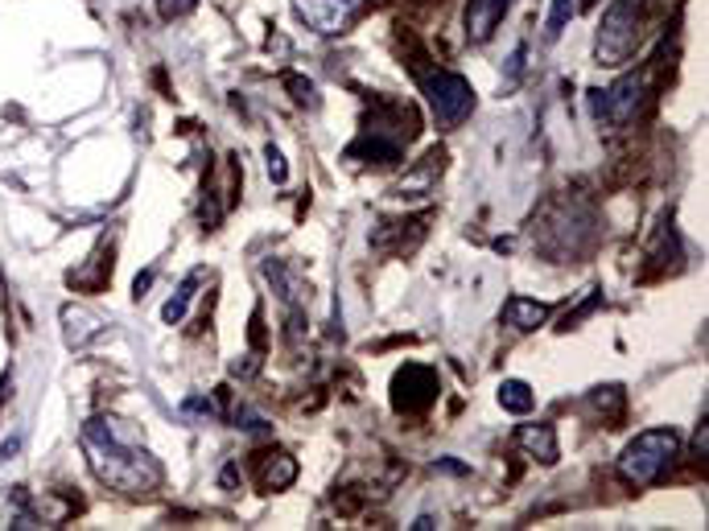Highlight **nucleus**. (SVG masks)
I'll list each match as a JSON object with an SVG mask.
<instances>
[{"label": "nucleus", "instance_id": "f257e3e1", "mask_svg": "<svg viewBox=\"0 0 709 531\" xmlns=\"http://www.w3.org/2000/svg\"><path fill=\"white\" fill-rule=\"evenodd\" d=\"M79 441H83L87 461H91V469H96V478L104 486L120 490V494H149V490H157L162 466L140 449V441L120 420H112V416L87 420Z\"/></svg>", "mask_w": 709, "mask_h": 531}, {"label": "nucleus", "instance_id": "f03ea898", "mask_svg": "<svg viewBox=\"0 0 709 531\" xmlns=\"http://www.w3.org/2000/svg\"><path fill=\"white\" fill-rule=\"evenodd\" d=\"M680 453V436L672 428H647L619 453V474L635 486H652L664 478V469L677 461Z\"/></svg>", "mask_w": 709, "mask_h": 531}, {"label": "nucleus", "instance_id": "7ed1b4c3", "mask_svg": "<svg viewBox=\"0 0 709 531\" xmlns=\"http://www.w3.org/2000/svg\"><path fill=\"white\" fill-rule=\"evenodd\" d=\"M639 42V4L635 0H611L602 12L598 37H594V58L598 66H623Z\"/></svg>", "mask_w": 709, "mask_h": 531}, {"label": "nucleus", "instance_id": "20e7f679", "mask_svg": "<svg viewBox=\"0 0 709 531\" xmlns=\"http://www.w3.org/2000/svg\"><path fill=\"white\" fill-rule=\"evenodd\" d=\"M425 99H430L433 120H438L441 128L463 124V120L471 116V107H474L471 83H466L463 75H454V71H438V75L425 79Z\"/></svg>", "mask_w": 709, "mask_h": 531}, {"label": "nucleus", "instance_id": "39448f33", "mask_svg": "<svg viewBox=\"0 0 709 531\" xmlns=\"http://www.w3.org/2000/svg\"><path fill=\"white\" fill-rule=\"evenodd\" d=\"M644 91H647L644 75H623L614 87H606V91H590L594 120H606L611 128L631 124L635 112H639V104H644Z\"/></svg>", "mask_w": 709, "mask_h": 531}, {"label": "nucleus", "instance_id": "423d86ee", "mask_svg": "<svg viewBox=\"0 0 709 531\" xmlns=\"http://www.w3.org/2000/svg\"><path fill=\"white\" fill-rule=\"evenodd\" d=\"M433 395H438V371H433V367L405 362V367L392 375V408H396V412H421V408L433 404Z\"/></svg>", "mask_w": 709, "mask_h": 531}, {"label": "nucleus", "instance_id": "0eeeda50", "mask_svg": "<svg viewBox=\"0 0 709 531\" xmlns=\"http://www.w3.org/2000/svg\"><path fill=\"white\" fill-rule=\"evenodd\" d=\"M359 0H293V12L310 25L313 33H338L354 17Z\"/></svg>", "mask_w": 709, "mask_h": 531}, {"label": "nucleus", "instance_id": "6e6552de", "mask_svg": "<svg viewBox=\"0 0 709 531\" xmlns=\"http://www.w3.org/2000/svg\"><path fill=\"white\" fill-rule=\"evenodd\" d=\"M512 4L516 0H471V9H466V37L471 42H487Z\"/></svg>", "mask_w": 709, "mask_h": 531}, {"label": "nucleus", "instance_id": "1a4fd4ad", "mask_svg": "<svg viewBox=\"0 0 709 531\" xmlns=\"http://www.w3.org/2000/svg\"><path fill=\"white\" fill-rule=\"evenodd\" d=\"M63 338H66V346L71 351H83L87 342L91 338H99V329H104V321L96 318V313H87V309H79V305H66L63 309Z\"/></svg>", "mask_w": 709, "mask_h": 531}, {"label": "nucleus", "instance_id": "9d476101", "mask_svg": "<svg viewBox=\"0 0 709 531\" xmlns=\"http://www.w3.org/2000/svg\"><path fill=\"white\" fill-rule=\"evenodd\" d=\"M516 445L537 457L540 466H553V461H557V433H553V425H524L516 433Z\"/></svg>", "mask_w": 709, "mask_h": 531}, {"label": "nucleus", "instance_id": "9b49d317", "mask_svg": "<svg viewBox=\"0 0 709 531\" xmlns=\"http://www.w3.org/2000/svg\"><path fill=\"white\" fill-rule=\"evenodd\" d=\"M545 318H548V305H540V301H528V297L504 301V321L512 329H520V334H532L537 326H545Z\"/></svg>", "mask_w": 709, "mask_h": 531}, {"label": "nucleus", "instance_id": "f8f14e48", "mask_svg": "<svg viewBox=\"0 0 709 531\" xmlns=\"http://www.w3.org/2000/svg\"><path fill=\"white\" fill-rule=\"evenodd\" d=\"M264 277H269L272 285H277L280 301H285V305H289L293 313H297V305H301V301L310 297V288L301 285V280L293 277V272H289V268H285V264H280V260H269V264H264Z\"/></svg>", "mask_w": 709, "mask_h": 531}, {"label": "nucleus", "instance_id": "ddd939ff", "mask_svg": "<svg viewBox=\"0 0 709 531\" xmlns=\"http://www.w3.org/2000/svg\"><path fill=\"white\" fill-rule=\"evenodd\" d=\"M203 280H206V272L198 268V272H190V277L178 285V293H173V297L165 301V309H162V321H165V326H178V321L186 318V309H190V301H194V288L203 285Z\"/></svg>", "mask_w": 709, "mask_h": 531}, {"label": "nucleus", "instance_id": "4468645a", "mask_svg": "<svg viewBox=\"0 0 709 531\" xmlns=\"http://www.w3.org/2000/svg\"><path fill=\"white\" fill-rule=\"evenodd\" d=\"M499 408H504V412L524 416V412L537 408V392H532L524 379H504V383H499Z\"/></svg>", "mask_w": 709, "mask_h": 531}, {"label": "nucleus", "instance_id": "2eb2a0df", "mask_svg": "<svg viewBox=\"0 0 709 531\" xmlns=\"http://www.w3.org/2000/svg\"><path fill=\"white\" fill-rule=\"evenodd\" d=\"M441 161H446V153H441V149H433L430 157H425V165H421L417 173H409V178L400 181V186H396V194H430L433 178H438V173H441Z\"/></svg>", "mask_w": 709, "mask_h": 531}, {"label": "nucleus", "instance_id": "dca6fc26", "mask_svg": "<svg viewBox=\"0 0 709 531\" xmlns=\"http://www.w3.org/2000/svg\"><path fill=\"white\" fill-rule=\"evenodd\" d=\"M272 461H264V486L269 490H285L293 478H297V461L289 453H269Z\"/></svg>", "mask_w": 709, "mask_h": 531}, {"label": "nucleus", "instance_id": "f3484780", "mask_svg": "<svg viewBox=\"0 0 709 531\" xmlns=\"http://www.w3.org/2000/svg\"><path fill=\"white\" fill-rule=\"evenodd\" d=\"M573 12H578V0H553V9H548V42H557L561 33H565V25L573 21Z\"/></svg>", "mask_w": 709, "mask_h": 531}, {"label": "nucleus", "instance_id": "a211bd4d", "mask_svg": "<svg viewBox=\"0 0 709 531\" xmlns=\"http://www.w3.org/2000/svg\"><path fill=\"white\" fill-rule=\"evenodd\" d=\"M590 400H594V408H598V412L606 408L611 416H619V408H623V387H619V383H611V387H598Z\"/></svg>", "mask_w": 709, "mask_h": 531}, {"label": "nucleus", "instance_id": "6ab92c4d", "mask_svg": "<svg viewBox=\"0 0 709 531\" xmlns=\"http://www.w3.org/2000/svg\"><path fill=\"white\" fill-rule=\"evenodd\" d=\"M602 305V293H590V297L581 301L578 309H570V313H565V318H561V329H578V321H586L594 313V309Z\"/></svg>", "mask_w": 709, "mask_h": 531}, {"label": "nucleus", "instance_id": "aec40b11", "mask_svg": "<svg viewBox=\"0 0 709 531\" xmlns=\"http://www.w3.org/2000/svg\"><path fill=\"white\" fill-rule=\"evenodd\" d=\"M285 83H289V91H293V99H297V104H305V107H313V104H318V91H313V83H310V79H297V75H289V79H285Z\"/></svg>", "mask_w": 709, "mask_h": 531}, {"label": "nucleus", "instance_id": "412c9836", "mask_svg": "<svg viewBox=\"0 0 709 531\" xmlns=\"http://www.w3.org/2000/svg\"><path fill=\"white\" fill-rule=\"evenodd\" d=\"M182 416H203V420H215V404L206 395H190L182 404Z\"/></svg>", "mask_w": 709, "mask_h": 531}, {"label": "nucleus", "instance_id": "4be33fe9", "mask_svg": "<svg viewBox=\"0 0 709 531\" xmlns=\"http://www.w3.org/2000/svg\"><path fill=\"white\" fill-rule=\"evenodd\" d=\"M264 161H269V178H272V181H285V178H289V170H285V157H280V149H272V145H269V149H264Z\"/></svg>", "mask_w": 709, "mask_h": 531}, {"label": "nucleus", "instance_id": "5701e85b", "mask_svg": "<svg viewBox=\"0 0 709 531\" xmlns=\"http://www.w3.org/2000/svg\"><path fill=\"white\" fill-rule=\"evenodd\" d=\"M157 9H162L165 21H173V17H182V12L194 9V0H157Z\"/></svg>", "mask_w": 709, "mask_h": 531}, {"label": "nucleus", "instance_id": "b1692460", "mask_svg": "<svg viewBox=\"0 0 709 531\" xmlns=\"http://www.w3.org/2000/svg\"><path fill=\"white\" fill-rule=\"evenodd\" d=\"M260 371V359H256V354H244V362H231V375H256Z\"/></svg>", "mask_w": 709, "mask_h": 531}, {"label": "nucleus", "instance_id": "393cba45", "mask_svg": "<svg viewBox=\"0 0 709 531\" xmlns=\"http://www.w3.org/2000/svg\"><path fill=\"white\" fill-rule=\"evenodd\" d=\"M149 285H153V268H149V272H140V277L132 280V293H137V297H145V288H149Z\"/></svg>", "mask_w": 709, "mask_h": 531}, {"label": "nucleus", "instance_id": "a878e982", "mask_svg": "<svg viewBox=\"0 0 709 531\" xmlns=\"http://www.w3.org/2000/svg\"><path fill=\"white\" fill-rule=\"evenodd\" d=\"M438 469H446V474H466V466H463V461H450V457H441V461H438Z\"/></svg>", "mask_w": 709, "mask_h": 531}, {"label": "nucleus", "instance_id": "bb28decb", "mask_svg": "<svg viewBox=\"0 0 709 531\" xmlns=\"http://www.w3.org/2000/svg\"><path fill=\"white\" fill-rule=\"evenodd\" d=\"M413 527H417V531H430V527H438V523H433V515H421V519L413 523Z\"/></svg>", "mask_w": 709, "mask_h": 531}, {"label": "nucleus", "instance_id": "cd10ccee", "mask_svg": "<svg viewBox=\"0 0 709 531\" xmlns=\"http://www.w3.org/2000/svg\"><path fill=\"white\" fill-rule=\"evenodd\" d=\"M17 445H21V441H4V445H0V461H4L9 453H17Z\"/></svg>", "mask_w": 709, "mask_h": 531}]
</instances>
